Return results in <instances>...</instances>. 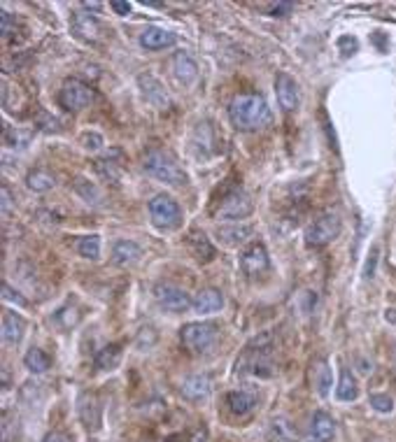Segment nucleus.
Wrapping results in <instances>:
<instances>
[{
  "label": "nucleus",
  "instance_id": "obj_1",
  "mask_svg": "<svg viewBox=\"0 0 396 442\" xmlns=\"http://www.w3.org/2000/svg\"><path fill=\"white\" fill-rule=\"evenodd\" d=\"M229 117L238 131H259L271 122V107L259 93H238L229 105Z\"/></svg>",
  "mask_w": 396,
  "mask_h": 442
},
{
  "label": "nucleus",
  "instance_id": "obj_2",
  "mask_svg": "<svg viewBox=\"0 0 396 442\" xmlns=\"http://www.w3.org/2000/svg\"><path fill=\"white\" fill-rule=\"evenodd\" d=\"M143 165L147 175H152L154 179H159V182H166L171 186H180L187 182V172L180 168L177 161L161 149H154L147 154Z\"/></svg>",
  "mask_w": 396,
  "mask_h": 442
},
{
  "label": "nucleus",
  "instance_id": "obj_3",
  "mask_svg": "<svg viewBox=\"0 0 396 442\" xmlns=\"http://www.w3.org/2000/svg\"><path fill=\"white\" fill-rule=\"evenodd\" d=\"M340 229H343V224H340L338 214H335V212H324L322 217H317L310 226H308L306 245L310 247V249L326 247L328 243H333V240L340 236Z\"/></svg>",
  "mask_w": 396,
  "mask_h": 442
},
{
  "label": "nucleus",
  "instance_id": "obj_4",
  "mask_svg": "<svg viewBox=\"0 0 396 442\" xmlns=\"http://www.w3.org/2000/svg\"><path fill=\"white\" fill-rule=\"evenodd\" d=\"M180 340H182L184 350L191 354H203L214 345L217 340V326L207 324V321H191V324L182 326L180 331Z\"/></svg>",
  "mask_w": 396,
  "mask_h": 442
},
{
  "label": "nucleus",
  "instance_id": "obj_5",
  "mask_svg": "<svg viewBox=\"0 0 396 442\" xmlns=\"http://www.w3.org/2000/svg\"><path fill=\"white\" fill-rule=\"evenodd\" d=\"M150 217L154 221V226H159V229L164 231H173L182 224V210H180V205L171 196H166V193L150 200Z\"/></svg>",
  "mask_w": 396,
  "mask_h": 442
},
{
  "label": "nucleus",
  "instance_id": "obj_6",
  "mask_svg": "<svg viewBox=\"0 0 396 442\" xmlns=\"http://www.w3.org/2000/svg\"><path fill=\"white\" fill-rule=\"evenodd\" d=\"M58 103H61L63 110L79 112L93 103V89L89 84H84L82 79H65L63 89L58 93Z\"/></svg>",
  "mask_w": 396,
  "mask_h": 442
},
{
  "label": "nucleus",
  "instance_id": "obj_7",
  "mask_svg": "<svg viewBox=\"0 0 396 442\" xmlns=\"http://www.w3.org/2000/svg\"><path fill=\"white\" fill-rule=\"evenodd\" d=\"M154 298H157V303L168 312H187L189 307H193V300H189L187 291L175 284H166V282L157 284L154 286Z\"/></svg>",
  "mask_w": 396,
  "mask_h": 442
},
{
  "label": "nucleus",
  "instance_id": "obj_8",
  "mask_svg": "<svg viewBox=\"0 0 396 442\" xmlns=\"http://www.w3.org/2000/svg\"><path fill=\"white\" fill-rule=\"evenodd\" d=\"M252 212V198L247 196L245 191H231L229 196H224L221 200L217 217L219 219H243Z\"/></svg>",
  "mask_w": 396,
  "mask_h": 442
},
{
  "label": "nucleus",
  "instance_id": "obj_9",
  "mask_svg": "<svg viewBox=\"0 0 396 442\" xmlns=\"http://www.w3.org/2000/svg\"><path fill=\"white\" fill-rule=\"evenodd\" d=\"M275 93H278V103L282 110L294 112L301 105V89L296 79L287 75V72H280V75L275 77Z\"/></svg>",
  "mask_w": 396,
  "mask_h": 442
},
{
  "label": "nucleus",
  "instance_id": "obj_10",
  "mask_svg": "<svg viewBox=\"0 0 396 442\" xmlns=\"http://www.w3.org/2000/svg\"><path fill=\"white\" fill-rule=\"evenodd\" d=\"M268 265H271V261H268V252L261 243L250 245L240 256V268H243L247 277H259V275L268 270Z\"/></svg>",
  "mask_w": 396,
  "mask_h": 442
},
{
  "label": "nucleus",
  "instance_id": "obj_11",
  "mask_svg": "<svg viewBox=\"0 0 396 442\" xmlns=\"http://www.w3.org/2000/svg\"><path fill=\"white\" fill-rule=\"evenodd\" d=\"M70 26L75 38L84 40V42H98V40L103 38V24L93 15H89V12H75Z\"/></svg>",
  "mask_w": 396,
  "mask_h": 442
},
{
  "label": "nucleus",
  "instance_id": "obj_12",
  "mask_svg": "<svg viewBox=\"0 0 396 442\" xmlns=\"http://www.w3.org/2000/svg\"><path fill=\"white\" fill-rule=\"evenodd\" d=\"M77 412H79V419H82V424L86 431H98L100 426V403L96 398V393H82L79 396V403H77Z\"/></svg>",
  "mask_w": 396,
  "mask_h": 442
},
{
  "label": "nucleus",
  "instance_id": "obj_13",
  "mask_svg": "<svg viewBox=\"0 0 396 442\" xmlns=\"http://www.w3.org/2000/svg\"><path fill=\"white\" fill-rule=\"evenodd\" d=\"M175 42H177L175 33L166 31V28H159V26H150V28H145L143 35H140V44H143L145 49H150V51L166 49V47H173Z\"/></svg>",
  "mask_w": 396,
  "mask_h": 442
},
{
  "label": "nucleus",
  "instance_id": "obj_14",
  "mask_svg": "<svg viewBox=\"0 0 396 442\" xmlns=\"http://www.w3.org/2000/svg\"><path fill=\"white\" fill-rule=\"evenodd\" d=\"M210 389H212V384H210V377H207V375H191V377H187L182 382L180 393H182L187 400H191V403H198V400L210 396Z\"/></svg>",
  "mask_w": 396,
  "mask_h": 442
},
{
  "label": "nucleus",
  "instance_id": "obj_15",
  "mask_svg": "<svg viewBox=\"0 0 396 442\" xmlns=\"http://www.w3.org/2000/svg\"><path fill=\"white\" fill-rule=\"evenodd\" d=\"M335 435V421L326 412H315L310 419V438L312 442H331Z\"/></svg>",
  "mask_w": 396,
  "mask_h": 442
},
{
  "label": "nucleus",
  "instance_id": "obj_16",
  "mask_svg": "<svg viewBox=\"0 0 396 442\" xmlns=\"http://www.w3.org/2000/svg\"><path fill=\"white\" fill-rule=\"evenodd\" d=\"M173 70H175V77L184 84H191L193 79L198 77V65L193 61L191 54L187 51H177L175 56H173Z\"/></svg>",
  "mask_w": 396,
  "mask_h": 442
},
{
  "label": "nucleus",
  "instance_id": "obj_17",
  "mask_svg": "<svg viewBox=\"0 0 396 442\" xmlns=\"http://www.w3.org/2000/svg\"><path fill=\"white\" fill-rule=\"evenodd\" d=\"M140 256H143V249L133 240H117L115 247H112V261L117 265H131L140 261Z\"/></svg>",
  "mask_w": 396,
  "mask_h": 442
},
{
  "label": "nucleus",
  "instance_id": "obj_18",
  "mask_svg": "<svg viewBox=\"0 0 396 442\" xmlns=\"http://www.w3.org/2000/svg\"><path fill=\"white\" fill-rule=\"evenodd\" d=\"M221 307H224V296H221V291H217V289H203L196 298H193V310L200 314L219 312Z\"/></svg>",
  "mask_w": 396,
  "mask_h": 442
},
{
  "label": "nucleus",
  "instance_id": "obj_19",
  "mask_svg": "<svg viewBox=\"0 0 396 442\" xmlns=\"http://www.w3.org/2000/svg\"><path fill=\"white\" fill-rule=\"evenodd\" d=\"M26 321L19 317L17 312H5L3 314V340L8 345H17L24 338Z\"/></svg>",
  "mask_w": 396,
  "mask_h": 442
},
{
  "label": "nucleus",
  "instance_id": "obj_20",
  "mask_svg": "<svg viewBox=\"0 0 396 442\" xmlns=\"http://www.w3.org/2000/svg\"><path fill=\"white\" fill-rule=\"evenodd\" d=\"M226 405H229V410L233 414L245 417V414H250L254 410V405H257V396L250 391H231L229 396H226Z\"/></svg>",
  "mask_w": 396,
  "mask_h": 442
},
{
  "label": "nucleus",
  "instance_id": "obj_21",
  "mask_svg": "<svg viewBox=\"0 0 396 442\" xmlns=\"http://www.w3.org/2000/svg\"><path fill=\"white\" fill-rule=\"evenodd\" d=\"M122 363V345H107L98 352L96 368L98 370H115Z\"/></svg>",
  "mask_w": 396,
  "mask_h": 442
},
{
  "label": "nucleus",
  "instance_id": "obj_22",
  "mask_svg": "<svg viewBox=\"0 0 396 442\" xmlns=\"http://www.w3.org/2000/svg\"><path fill=\"white\" fill-rule=\"evenodd\" d=\"M312 382L319 396H328V389H331V368H328L326 361H317L312 366Z\"/></svg>",
  "mask_w": 396,
  "mask_h": 442
},
{
  "label": "nucleus",
  "instance_id": "obj_23",
  "mask_svg": "<svg viewBox=\"0 0 396 442\" xmlns=\"http://www.w3.org/2000/svg\"><path fill=\"white\" fill-rule=\"evenodd\" d=\"M335 396H338L340 400H345V403H350V400H354V398L359 396L357 382H354L352 373L347 370V368H343V370H340V379H338V389H335Z\"/></svg>",
  "mask_w": 396,
  "mask_h": 442
},
{
  "label": "nucleus",
  "instance_id": "obj_24",
  "mask_svg": "<svg viewBox=\"0 0 396 442\" xmlns=\"http://www.w3.org/2000/svg\"><path fill=\"white\" fill-rule=\"evenodd\" d=\"M189 247H191V252L196 254L198 261H210L214 256V247L210 245V240H207L205 233H191Z\"/></svg>",
  "mask_w": 396,
  "mask_h": 442
},
{
  "label": "nucleus",
  "instance_id": "obj_25",
  "mask_svg": "<svg viewBox=\"0 0 396 442\" xmlns=\"http://www.w3.org/2000/svg\"><path fill=\"white\" fill-rule=\"evenodd\" d=\"M26 184H29L31 191H49V189H54L56 179H54V175H49L47 170H31L29 177H26Z\"/></svg>",
  "mask_w": 396,
  "mask_h": 442
},
{
  "label": "nucleus",
  "instance_id": "obj_26",
  "mask_svg": "<svg viewBox=\"0 0 396 442\" xmlns=\"http://www.w3.org/2000/svg\"><path fill=\"white\" fill-rule=\"evenodd\" d=\"M24 363H26V368H29L31 373H45L47 368L52 366V361H49V357H47L42 350H38V347H35V350L26 352Z\"/></svg>",
  "mask_w": 396,
  "mask_h": 442
},
{
  "label": "nucleus",
  "instance_id": "obj_27",
  "mask_svg": "<svg viewBox=\"0 0 396 442\" xmlns=\"http://www.w3.org/2000/svg\"><path fill=\"white\" fill-rule=\"evenodd\" d=\"M219 236L224 238L226 245H240L252 236V229L250 226H231V229L226 226V229H219Z\"/></svg>",
  "mask_w": 396,
  "mask_h": 442
},
{
  "label": "nucleus",
  "instance_id": "obj_28",
  "mask_svg": "<svg viewBox=\"0 0 396 442\" xmlns=\"http://www.w3.org/2000/svg\"><path fill=\"white\" fill-rule=\"evenodd\" d=\"M143 79L145 84H150V91H145V96H147V100H150V103H154V105H168V93H166V89L164 86H161L157 79L154 77H140Z\"/></svg>",
  "mask_w": 396,
  "mask_h": 442
},
{
  "label": "nucleus",
  "instance_id": "obj_29",
  "mask_svg": "<svg viewBox=\"0 0 396 442\" xmlns=\"http://www.w3.org/2000/svg\"><path fill=\"white\" fill-rule=\"evenodd\" d=\"M77 252L82 254L84 259L96 261V259L100 256V238H98V236H86V238H79V243H77Z\"/></svg>",
  "mask_w": 396,
  "mask_h": 442
},
{
  "label": "nucleus",
  "instance_id": "obj_30",
  "mask_svg": "<svg viewBox=\"0 0 396 442\" xmlns=\"http://www.w3.org/2000/svg\"><path fill=\"white\" fill-rule=\"evenodd\" d=\"M75 189H77V193L79 196H82L86 203H93V205H98V200H100V193H98V189L96 186H93L91 182H86V179H75Z\"/></svg>",
  "mask_w": 396,
  "mask_h": 442
},
{
  "label": "nucleus",
  "instance_id": "obj_31",
  "mask_svg": "<svg viewBox=\"0 0 396 442\" xmlns=\"http://www.w3.org/2000/svg\"><path fill=\"white\" fill-rule=\"evenodd\" d=\"M371 405L378 412H392L394 410V400L389 398V396H385V393H373V396H371Z\"/></svg>",
  "mask_w": 396,
  "mask_h": 442
},
{
  "label": "nucleus",
  "instance_id": "obj_32",
  "mask_svg": "<svg viewBox=\"0 0 396 442\" xmlns=\"http://www.w3.org/2000/svg\"><path fill=\"white\" fill-rule=\"evenodd\" d=\"M338 49L343 51V56H350V54L357 51V40L350 38V35L340 38V40H338Z\"/></svg>",
  "mask_w": 396,
  "mask_h": 442
},
{
  "label": "nucleus",
  "instance_id": "obj_33",
  "mask_svg": "<svg viewBox=\"0 0 396 442\" xmlns=\"http://www.w3.org/2000/svg\"><path fill=\"white\" fill-rule=\"evenodd\" d=\"M3 298H5V300H12V303H19L22 307H26V300H24L22 296H19L17 291H12V286H10L8 282L3 284Z\"/></svg>",
  "mask_w": 396,
  "mask_h": 442
},
{
  "label": "nucleus",
  "instance_id": "obj_34",
  "mask_svg": "<svg viewBox=\"0 0 396 442\" xmlns=\"http://www.w3.org/2000/svg\"><path fill=\"white\" fill-rule=\"evenodd\" d=\"M292 10H294V5H292V3H278V5H271V8H268V12H271L273 17L290 15Z\"/></svg>",
  "mask_w": 396,
  "mask_h": 442
},
{
  "label": "nucleus",
  "instance_id": "obj_35",
  "mask_svg": "<svg viewBox=\"0 0 396 442\" xmlns=\"http://www.w3.org/2000/svg\"><path fill=\"white\" fill-rule=\"evenodd\" d=\"M0 33H3V38H10V33H12V17H10V12H3V15H0Z\"/></svg>",
  "mask_w": 396,
  "mask_h": 442
},
{
  "label": "nucleus",
  "instance_id": "obj_36",
  "mask_svg": "<svg viewBox=\"0 0 396 442\" xmlns=\"http://www.w3.org/2000/svg\"><path fill=\"white\" fill-rule=\"evenodd\" d=\"M275 433H280V438L282 440H290L292 438V431H290V426H287V421H275Z\"/></svg>",
  "mask_w": 396,
  "mask_h": 442
},
{
  "label": "nucleus",
  "instance_id": "obj_37",
  "mask_svg": "<svg viewBox=\"0 0 396 442\" xmlns=\"http://www.w3.org/2000/svg\"><path fill=\"white\" fill-rule=\"evenodd\" d=\"M84 142H86L84 147H89V149H98L103 140H100V136H96V133H93V136H89V133H86V136H84Z\"/></svg>",
  "mask_w": 396,
  "mask_h": 442
},
{
  "label": "nucleus",
  "instance_id": "obj_38",
  "mask_svg": "<svg viewBox=\"0 0 396 442\" xmlns=\"http://www.w3.org/2000/svg\"><path fill=\"white\" fill-rule=\"evenodd\" d=\"M112 10L117 12V15H129L131 12V3H122V0H115V3H112Z\"/></svg>",
  "mask_w": 396,
  "mask_h": 442
},
{
  "label": "nucleus",
  "instance_id": "obj_39",
  "mask_svg": "<svg viewBox=\"0 0 396 442\" xmlns=\"http://www.w3.org/2000/svg\"><path fill=\"white\" fill-rule=\"evenodd\" d=\"M42 442H70V438L65 433H58V431H54V433H49L47 435V438L42 440Z\"/></svg>",
  "mask_w": 396,
  "mask_h": 442
},
{
  "label": "nucleus",
  "instance_id": "obj_40",
  "mask_svg": "<svg viewBox=\"0 0 396 442\" xmlns=\"http://www.w3.org/2000/svg\"><path fill=\"white\" fill-rule=\"evenodd\" d=\"M12 207V198H10V189L8 186H3V212L8 214Z\"/></svg>",
  "mask_w": 396,
  "mask_h": 442
},
{
  "label": "nucleus",
  "instance_id": "obj_41",
  "mask_svg": "<svg viewBox=\"0 0 396 442\" xmlns=\"http://www.w3.org/2000/svg\"><path fill=\"white\" fill-rule=\"evenodd\" d=\"M371 40H373L375 44L380 47V51H385V49H387V44H385V35H382L380 31H378V33H373V35H371Z\"/></svg>",
  "mask_w": 396,
  "mask_h": 442
},
{
  "label": "nucleus",
  "instance_id": "obj_42",
  "mask_svg": "<svg viewBox=\"0 0 396 442\" xmlns=\"http://www.w3.org/2000/svg\"><path fill=\"white\" fill-rule=\"evenodd\" d=\"M84 8H89V10H98L100 5H98V3H84Z\"/></svg>",
  "mask_w": 396,
  "mask_h": 442
},
{
  "label": "nucleus",
  "instance_id": "obj_43",
  "mask_svg": "<svg viewBox=\"0 0 396 442\" xmlns=\"http://www.w3.org/2000/svg\"><path fill=\"white\" fill-rule=\"evenodd\" d=\"M166 442H184L182 438H177V435H173V438H168Z\"/></svg>",
  "mask_w": 396,
  "mask_h": 442
}]
</instances>
